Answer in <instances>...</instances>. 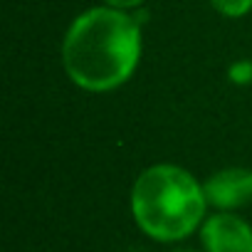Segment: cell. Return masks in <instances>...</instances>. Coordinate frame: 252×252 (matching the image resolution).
Masks as SVG:
<instances>
[{
    "label": "cell",
    "mask_w": 252,
    "mask_h": 252,
    "mask_svg": "<svg viewBox=\"0 0 252 252\" xmlns=\"http://www.w3.org/2000/svg\"><path fill=\"white\" fill-rule=\"evenodd\" d=\"M139 57V23L116 8H92L82 13L62 42L64 72L87 92L116 89L134 74Z\"/></svg>",
    "instance_id": "cell-1"
},
{
    "label": "cell",
    "mask_w": 252,
    "mask_h": 252,
    "mask_svg": "<svg viewBox=\"0 0 252 252\" xmlns=\"http://www.w3.org/2000/svg\"><path fill=\"white\" fill-rule=\"evenodd\" d=\"M205 205L203 186L173 163L146 168L131 188V213L136 225L161 242L188 237L203 222Z\"/></svg>",
    "instance_id": "cell-2"
},
{
    "label": "cell",
    "mask_w": 252,
    "mask_h": 252,
    "mask_svg": "<svg viewBox=\"0 0 252 252\" xmlns=\"http://www.w3.org/2000/svg\"><path fill=\"white\" fill-rule=\"evenodd\" d=\"M208 205L218 210H235L252 203V171L250 168H222L203 183Z\"/></svg>",
    "instance_id": "cell-3"
},
{
    "label": "cell",
    "mask_w": 252,
    "mask_h": 252,
    "mask_svg": "<svg viewBox=\"0 0 252 252\" xmlns=\"http://www.w3.org/2000/svg\"><path fill=\"white\" fill-rule=\"evenodd\" d=\"M205 252H252V227L230 213L208 218L200 227Z\"/></svg>",
    "instance_id": "cell-4"
},
{
    "label": "cell",
    "mask_w": 252,
    "mask_h": 252,
    "mask_svg": "<svg viewBox=\"0 0 252 252\" xmlns=\"http://www.w3.org/2000/svg\"><path fill=\"white\" fill-rule=\"evenodd\" d=\"M210 5L227 18H240L252 10V0H210Z\"/></svg>",
    "instance_id": "cell-5"
},
{
    "label": "cell",
    "mask_w": 252,
    "mask_h": 252,
    "mask_svg": "<svg viewBox=\"0 0 252 252\" xmlns=\"http://www.w3.org/2000/svg\"><path fill=\"white\" fill-rule=\"evenodd\" d=\"M227 77L232 84H250L252 82V60H237L230 64Z\"/></svg>",
    "instance_id": "cell-6"
},
{
    "label": "cell",
    "mask_w": 252,
    "mask_h": 252,
    "mask_svg": "<svg viewBox=\"0 0 252 252\" xmlns=\"http://www.w3.org/2000/svg\"><path fill=\"white\" fill-rule=\"evenodd\" d=\"M109 8H116V10H129V8H136L141 5L144 0H106Z\"/></svg>",
    "instance_id": "cell-7"
},
{
    "label": "cell",
    "mask_w": 252,
    "mask_h": 252,
    "mask_svg": "<svg viewBox=\"0 0 252 252\" xmlns=\"http://www.w3.org/2000/svg\"><path fill=\"white\" fill-rule=\"evenodd\" d=\"M173 252H193V250H173Z\"/></svg>",
    "instance_id": "cell-8"
}]
</instances>
